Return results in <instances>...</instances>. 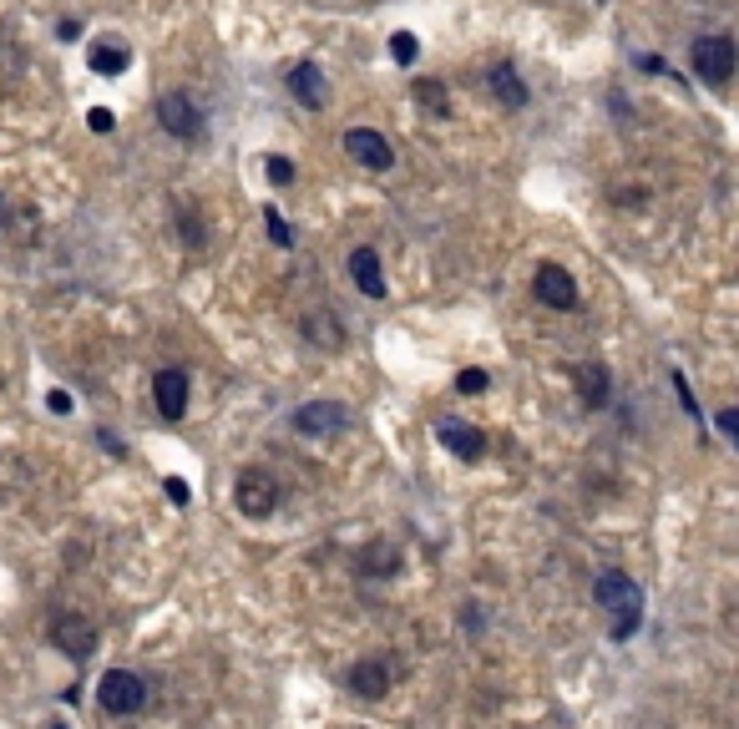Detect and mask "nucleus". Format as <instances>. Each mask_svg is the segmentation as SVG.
I'll return each mask as SVG.
<instances>
[{"label": "nucleus", "instance_id": "obj_1", "mask_svg": "<svg viewBox=\"0 0 739 729\" xmlns=\"http://www.w3.org/2000/svg\"><path fill=\"white\" fill-rule=\"evenodd\" d=\"M593 603L613 618V638H634L638 634V618H644V588H638L623 568L598 572Z\"/></svg>", "mask_w": 739, "mask_h": 729}, {"label": "nucleus", "instance_id": "obj_2", "mask_svg": "<svg viewBox=\"0 0 739 729\" xmlns=\"http://www.w3.org/2000/svg\"><path fill=\"white\" fill-rule=\"evenodd\" d=\"M689 61H694V77H700L704 87L725 92L729 77H735V36H729V31L700 36L694 41V52H689Z\"/></svg>", "mask_w": 739, "mask_h": 729}, {"label": "nucleus", "instance_id": "obj_3", "mask_svg": "<svg viewBox=\"0 0 739 729\" xmlns=\"http://www.w3.org/2000/svg\"><path fill=\"white\" fill-rule=\"evenodd\" d=\"M96 704H102L106 715H137L147 704V684L133 669H106L102 684H96Z\"/></svg>", "mask_w": 739, "mask_h": 729}, {"label": "nucleus", "instance_id": "obj_4", "mask_svg": "<svg viewBox=\"0 0 739 729\" xmlns=\"http://www.w3.org/2000/svg\"><path fill=\"white\" fill-rule=\"evenodd\" d=\"M158 122L168 137H183V143H193V137H203V106L193 102L187 92H162L158 96Z\"/></svg>", "mask_w": 739, "mask_h": 729}, {"label": "nucleus", "instance_id": "obj_5", "mask_svg": "<svg viewBox=\"0 0 739 729\" xmlns=\"http://www.w3.org/2000/svg\"><path fill=\"white\" fill-rule=\"evenodd\" d=\"M344 152H350L360 168H370V173H390V168H396V147H390V137L375 133V127H350V133H344Z\"/></svg>", "mask_w": 739, "mask_h": 729}, {"label": "nucleus", "instance_id": "obj_6", "mask_svg": "<svg viewBox=\"0 0 739 729\" xmlns=\"http://www.w3.org/2000/svg\"><path fill=\"white\" fill-rule=\"evenodd\" d=\"M234 502L243 517H274L278 506V487L269 471H238V487H234Z\"/></svg>", "mask_w": 739, "mask_h": 729}, {"label": "nucleus", "instance_id": "obj_7", "mask_svg": "<svg viewBox=\"0 0 739 729\" xmlns=\"http://www.w3.org/2000/svg\"><path fill=\"white\" fill-rule=\"evenodd\" d=\"M344 425H350V415H344V406H334V400H309V406L294 411V431L309 441H330V436H340Z\"/></svg>", "mask_w": 739, "mask_h": 729}, {"label": "nucleus", "instance_id": "obj_8", "mask_svg": "<svg viewBox=\"0 0 739 729\" xmlns=\"http://www.w3.org/2000/svg\"><path fill=\"white\" fill-rule=\"evenodd\" d=\"M532 294H537V305H547V309H578V278L562 264H537Z\"/></svg>", "mask_w": 739, "mask_h": 729}, {"label": "nucleus", "instance_id": "obj_9", "mask_svg": "<svg viewBox=\"0 0 739 729\" xmlns=\"http://www.w3.org/2000/svg\"><path fill=\"white\" fill-rule=\"evenodd\" d=\"M52 643H56V649H67L71 659H87V653L96 649L92 618H81V613H56V618H52Z\"/></svg>", "mask_w": 739, "mask_h": 729}, {"label": "nucleus", "instance_id": "obj_10", "mask_svg": "<svg viewBox=\"0 0 739 729\" xmlns=\"http://www.w3.org/2000/svg\"><path fill=\"white\" fill-rule=\"evenodd\" d=\"M344 690L355 694V699H385V694H390V663H380V659L350 663V674H344Z\"/></svg>", "mask_w": 739, "mask_h": 729}, {"label": "nucleus", "instance_id": "obj_11", "mask_svg": "<svg viewBox=\"0 0 739 729\" xmlns=\"http://www.w3.org/2000/svg\"><path fill=\"white\" fill-rule=\"evenodd\" d=\"M152 400H158V411L168 415V421H183L187 415V375L178 371V365L158 371L152 375Z\"/></svg>", "mask_w": 739, "mask_h": 729}, {"label": "nucleus", "instance_id": "obj_12", "mask_svg": "<svg viewBox=\"0 0 739 729\" xmlns=\"http://www.w3.org/2000/svg\"><path fill=\"white\" fill-rule=\"evenodd\" d=\"M436 441L446 446L451 456H462V462H481V452H487V436H481L476 425H466V421H441Z\"/></svg>", "mask_w": 739, "mask_h": 729}, {"label": "nucleus", "instance_id": "obj_13", "mask_svg": "<svg viewBox=\"0 0 739 729\" xmlns=\"http://www.w3.org/2000/svg\"><path fill=\"white\" fill-rule=\"evenodd\" d=\"M572 380H578V396L588 411H603L607 396H613V380H607V365H598V360H582L578 371H572Z\"/></svg>", "mask_w": 739, "mask_h": 729}, {"label": "nucleus", "instance_id": "obj_14", "mask_svg": "<svg viewBox=\"0 0 739 729\" xmlns=\"http://www.w3.org/2000/svg\"><path fill=\"white\" fill-rule=\"evenodd\" d=\"M289 96L299 106H309V112H319V106H325V71H319L315 61H299V67L289 71Z\"/></svg>", "mask_w": 739, "mask_h": 729}, {"label": "nucleus", "instance_id": "obj_15", "mask_svg": "<svg viewBox=\"0 0 739 729\" xmlns=\"http://www.w3.org/2000/svg\"><path fill=\"white\" fill-rule=\"evenodd\" d=\"M350 278H355L360 294H375V299H380L385 294V269H380V259H375V249L350 253Z\"/></svg>", "mask_w": 739, "mask_h": 729}, {"label": "nucleus", "instance_id": "obj_16", "mask_svg": "<svg viewBox=\"0 0 739 729\" xmlns=\"http://www.w3.org/2000/svg\"><path fill=\"white\" fill-rule=\"evenodd\" d=\"M487 81H491V96H497L502 106H512V112L516 106H527V87H522V77H516L512 61H497Z\"/></svg>", "mask_w": 739, "mask_h": 729}, {"label": "nucleus", "instance_id": "obj_17", "mask_svg": "<svg viewBox=\"0 0 739 729\" xmlns=\"http://www.w3.org/2000/svg\"><path fill=\"white\" fill-rule=\"evenodd\" d=\"M304 334H309L319 350H340L344 345L340 319H330V315H309V319H304Z\"/></svg>", "mask_w": 739, "mask_h": 729}, {"label": "nucleus", "instance_id": "obj_18", "mask_svg": "<svg viewBox=\"0 0 739 729\" xmlns=\"http://www.w3.org/2000/svg\"><path fill=\"white\" fill-rule=\"evenodd\" d=\"M416 102L431 112V117H441L446 122L451 117V102H446V87H441L436 77H425V81H416Z\"/></svg>", "mask_w": 739, "mask_h": 729}, {"label": "nucleus", "instance_id": "obj_19", "mask_svg": "<svg viewBox=\"0 0 739 729\" xmlns=\"http://www.w3.org/2000/svg\"><path fill=\"white\" fill-rule=\"evenodd\" d=\"M92 71L122 77V71H127V52H122V46H106V41H92Z\"/></svg>", "mask_w": 739, "mask_h": 729}, {"label": "nucleus", "instance_id": "obj_20", "mask_svg": "<svg viewBox=\"0 0 739 729\" xmlns=\"http://www.w3.org/2000/svg\"><path fill=\"white\" fill-rule=\"evenodd\" d=\"M264 173H269V183H274V187H289V183H294V162L284 158V152H269V158H264Z\"/></svg>", "mask_w": 739, "mask_h": 729}, {"label": "nucleus", "instance_id": "obj_21", "mask_svg": "<svg viewBox=\"0 0 739 729\" xmlns=\"http://www.w3.org/2000/svg\"><path fill=\"white\" fill-rule=\"evenodd\" d=\"M390 56H396L400 67H410V61L421 56V41L410 36V31H396V36H390Z\"/></svg>", "mask_w": 739, "mask_h": 729}, {"label": "nucleus", "instance_id": "obj_22", "mask_svg": "<svg viewBox=\"0 0 739 729\" xmlns=\"http://www.w3.org/2000/svg\"><path fill=\"white\" fill-rule=\"evenodd\" d=\"M264 228H269V239H274L278 249H294V228L284 224V218H278V208H269V213H264Z\"/></svg>", "mask_w": 739, "mask_h": 729}, {"label": "nucleus", "instance_id": "obj_23", "mask_svg": "<svg viewBox=\"0 0 739 729\" xmlns=\"http://www.w3.org/2000/svg\"><path fill=\"white\" fill-rule=\"evenodd\" d=\"M178 224H183V233H187V243H193V249H203V243H208V233H203V224L193 218V208L178 213Z\"/></svg>", "mask_w": 739, "mask_h": 729}, {"label": "nucleus", "instance_id": "obj_24", "mask_svg": "<svg viewBox=\"0 0 739 729\" xmlns=\"http://www.w3.org/2000/svg\"><path fill=\"white\" fill-rule=\"evenodd\" d=\"M456 390H462V396H481V390H487V371H462Z\"/></svg>", "mask_w": 739, "mask_h": 729}, {"label": "nucleus", "instance_id": "obj_25", "mask_svg": "<svg viewBox=\"0 0 739 729\" xmlns=\"http://www.w3.org/2000/svg\"><path fill=\"white\" fill-rule=\"evenodd\" d=\"M87 122H92V133H112V127H117V117H112V112H106V106H92V112H87Z\"/></svg>", "mask_w": 739, "mask_h": 729}, {"label": "nucleus", "instance_id": "obj_26", "mask_svg": "<svg viewBox=\"0 0 739 729\" xmlns=\"http://www.w3.org/2000/svg\"><path fill=\"white\" fill-rule=\"evenodd\" d=\"M673 390H679V406H684L689 415H700V400L689 396V380H684V375H673Z\"/></svg>", "mask_w": 739, "mask_h": 729}, {"label": "nucleus", "instance_id": "obj_27", "mask_svg": "<svg viewBox=\"0 0 739 729\" xmlns=\"http://www.w3.org/2000/svg\"><path fill=\"white\" fill-rule=\"evenodd\" d=\"M46 406H52L56 415H71V396H67V390H52V396H46Z\"/></svg>", "mask_w": 739, "mask_h": 729}, {"label": "nucleus", "instance_id": "obj_28", "mask_svg": "<svg viewBox=\"0 0 739 729\" xmlns=\"http://www.w3.org/2000/svg\"><path fill=\"white\" fill-rule=\"evenodd\" d=\"M162 487H168V497H172V502H178V506H187V487H183V481H178V477H168V481H162Z\"/></svg>", "mask_w": 739, "mask_h": 729}, {"label": "nucleus", "instance_id": "obj_29", "mask_svg": "<svg viewBox=\"0 0 739 729\" xmlns=\"http://www.w3.org/2000/svg\"><path fill=\"white\" fill-rule=\"evenodd\" d=\"M719 431L735 441V436H739V415H735V411H719Z\"/></svg>", "mask_w": 739, "mask_h": 729}, {"label": "nucleus", "instance_id": "obj_30", "mask_svg": "<svg viewBox=\"0 0 739 729\" xmlns=\"http://www.w3.org/2000/svg\"><path fill=\"white\" fill-rule=\"evenodd\" d=\"M52 729H67V725H52Z\"/></svg>", "mask_w": 739, "mask_h": 729}, {"label": "nucleus", "instance_id": "obj_31", "mask_svg": "<svg viewBox=\"0 0 739 729\" xmlns=\"http://www.w3.org/2000/svg\"><path fill=\"white\" fill-rule=\"evenodd\" d=\"M0 203H5V198H0Z\"/></svg>", "mask_w": 739, "mask_h": 729}]
</instances>
